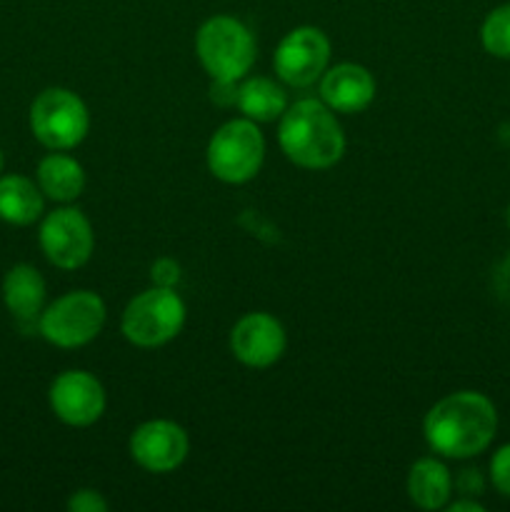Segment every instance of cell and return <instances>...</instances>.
<instances>
[{
  "instance_id": "cell-1",
  "label": "cell",
  "mask_w": 510,
  "mask_h": 512,
  "mask_svg": "<svg viewBox=\"0 0 510 512\" xmlns=\"http://www.w3.org/2000/svg\"><path fill=\"white\" fill-rule=\"evenodd\" d=\"M425 440L430 450L450 460H468L485 453L498 433L493 400L475 390L445 395L425 415Z\"/></svg>"
},
{
  "instance_id": "cell-2",
  "label": "cell",
  "mask_w": 510,
  "mask_h": 512,
  "mask_svg": "<svg viewBox=\"0 0 510 512\" xmlns=\"http://www.w3.org/2000/svg\"><path fill=\"white\" fill-rule=\"evenodd\" d=\"M278 143L285 158L305 170L333 168L345 153V135L338 118L325 103L295 100L280 115Z\"/></svg>"
},
{
  "instance_id": "cell-3",
  "label": "cell",
  "mask_w": 510,
  "mask_h": 512,
  "mask_svg": "<svg viewBox=\"0 0 510 512\" xmlns=\"http://www.w3.org/2000/svg\"><path fill=\"white\" fill-rule=\"evenodd\" d=\"M195 53L210 78L238 83L255 63V40L248 25L233 15H213L195 35Z\"/></svg>"
},
{
  "instance_id": "cell-4",
  "label": "cell",
  "mask_w": 510,
  "mask_h": 512,
  "mask_svg": "<svg viewBox=\"0 0 510 512\" xmlns=\"http://www.w3.org/2000/svg\"><path fill=\"white\" fill-rule=\"evenodd\" d=\"M185 303L175 288H150L133 298L125 308L120 328L138 348H160L183 330Z\"/></svg>"
},
{
  "instance_id": "cell-5",
  "label": "cell",
  "mask_w": 510,
  "mask_h": 512,
  "mask_svg": "<svg viewBox=\"0 0 510 512\" xmlns=\"http://www.w3.org/2000/svg\"><path fill=\"white\" fill-rule=\"evenodd\" d=\"M265 158V140L258 123L238 118L215 130L208 143V168L218 180L230 185L248 183L258 175Z\"/></svg>"
},
{
  "instance_id": "cell-6",
  "label": "cell",
  "mask_w": 510,
  "mask_h": 512,
  "mask_svg": "<svg viewBox=\"0 0 510 512\" xmlns=\"http://www.w3.org/2000/svg\"><path fill=\"white\" fill-rule=\"evenodd\" d=\"M30 130L48 150H73L90 130L83 100L65 88H48L30 105Z\"/></svg>"
},
{
  "instance_id": "cell-7",
  "label": "cell",
  "mask_w": 510,
  "mask_h": 512,
  "mask_svg": "<svg viewBox=\"0 0 510 512\" xmlns=\"http://www.w3.org/2000/svg\"><path fill=\"white\" fill-rule=\"evenodd\" d=\"M105 325V303L90 290H73L40 313L38 330L50 345L83 348L100 335Z\"/></svg>"
},
{
  "instance_id": "cell-8",
  "label": "cell",
  "mask_w": 510,
  "mask_h": 512,
  "mask_svg": "<svg viewBox=\"0 0 510 512\" xmlns=\"http://www.w3.org/2000/svg\"><path fill=\"white\" fill-rule=\"evenodd\" d=\"M330 60V40L313 25L293 28L278 43L273 55L275 73L283 83L293 88H308L315 80L323 78Z\"/></svg>"
},
{
  "instance_id": "cell-9",
  "label": "cell",
  "mask_w": 510,
  "mask_h": 512,
  "mask_svg": "<svg viewBox=\"0 0 510 512\" xmlns=\"http://www.w3.org/2000/svg\"><path fill=\"white\" fill-rule=\"evenodd\" d=\"M38 240L45 258L63 270L83 268L95 245L90 220L75 208H58L45 215Z\"/></svg>"
},
{
  "instance_id": "cell-10",
  "label": "cell",
  "mask_w": 510,
  "mask_h": 512,
  "mask_svg": "<svg viewBox=\"0 0 510 512\" xmlns=\"http://www.w3.org/2000/svg\"><path fill=\"white\" fill-rule=\"evenodd\" d=\"M50 408L55 418L73 428H88L105 410V390L83 370H65L50 385Z\"/></svg>"
},
{
  "instance_id": "cell-11",
  "label": "cell",
  "mask_w": 510,
  "mask_h": 512,
  "mask_svg": "<svg viewBox=\"0 0 510 512\" xmlns=\"http://www.w3.org/2000/svg\"><path fill=\"white\" fill-rule=\"evenodd\" d=\"M188 435L173 420H150L130 438V455L148 473H173L188 458Z\"/></svg>"
},
{
  "instance_id": "cell-12",
  "label": "cell",
  "mask_w": 510,
  "mask_h": 512,
  "mask_svg": "<svg viewBox=\"0 0 510 512\" xmlns=\"http://www.w3.org/2000/svg\"><path fill=\"white\" fill-rule=\"evenodd\" d=\"M285 330L268 313H248L230 330V350L248 368H270L285 353Z\"/></svg>"
},
{
  "instance_id": "cell-13",
  "label": "cell",
  "mask_w": 510,
  "mask_h": 512,
  "mask_svg": "<svg viewBox=\"0 0 510 512\" xmlns=\"http://www.w3.org/2000/svg\"><path fill=\"white\" fill-rule=\"evenodd\" d=\"M320 98L333 113H363L375 100V80L358 63H340L320 78Z\"/></svg>"
},
{
  "instance_id": "cell-14",
  "label": "cell",
  "mask_w": 510,
  "mask_h": 512,
  "mask_svg": "<svg viewBox=\"0 0 510 512\" xmlns=\"http://www.w3.org/2000/svg\"><path fill=\"white\" fill-rule=\"evenodd\" d=\"M5 308L20 323H38L45 303V280L33 265H13L3 278Z\"/></svg>"
},
{
  "instance_id": "cell-15",
  "label": "cell",
  "mask_w": 510,
  "mask_h": 512,
  "mask_svg": "<svg viewBox=\"0 0 510 512\" xmlns=\"http://www.w3.org/2000/svg\"><path fill=\"white\" fill-rule=\"evenodd\" d=\"M453 493V475L440 460L420 458L408 473V495L418 508L440 510Z\"/></svg>"
},
{
  "instance_id": "cell-16",
  "label": "cell",
  "mask_w": 510,
  "mask_h": 512,
  "mask_svg": "<svg viewBox=\"0 0 510 512\" xmlns=\"http://www.w3.org/2000/svg\"><path fill=\"white\" fill-rule=\"evenodd\" d=\"M43 190L23 175H0V220L30 225L43 215Z\"/></svg>"
},
{
  "instance_id": "cell-17",
  "label": "cell",
  "mask_w": 510,
  "mask_h": 512,
  "mask_svg": "<svg viewBox=\"0 0 510 512\" xmlns=\"http://www.w3.org/2000/svg\"><path fill=\"white\" fill-rule=\"evenodd\" d=\"M38 185L45 198L55 203H70L85 188L83 165L63 153H50L38 165Z\"/></svg>"
},
{
  "instance_id": "cell-18",
  "label": "cell",
  "mask_w": 510,
  "mask_h": 512,
  "mask_svg": "<svg viewBox=\"0 0 510 512\" xmlns=\"http://www.w3.org/2000/svg\"><path fill=\"white\" fill-rule=\"evenodd\" d=\"M235 105L245 118L255 120V123H273L280 120V115L288 108V98L280 85H275L270 78H248L238 88V98Z\"/></svg>"
},
{
  "instance_id": "cell-19",
  "label": "cell",
  "mask_w": 510,
  "mask_h": 512,
  "mask_svg": "<svg viewBox=\"0 0 510 512\" xmlns=\"http://www.w3.org/2000/svg\"><path fill=\"white\" fill-rule=\"evenodd\" d=\"M480 43L493 58L510 60V3L498 5L480 25Z\"/></svg>"
},
{
  "instance_id": "cell-20",
  "label": "cell",
  "mask_w": 510,
  "mask_h": 512,
  "mask_svg": "<svg viewBox=\"0 0 510 512\" xmlns=\"http://www.w3.org/2000/svg\"><path fill=\"white\" fill-rule=\"evenodd\" d=\"M490 485L498 490L503 498H510V443L500 445L490 458Z\"/></svg>"
},
{
  "instance_id": "cell-21",
  "label": "cell",
  "mask_w": 510,
  "mask_h": 512,
  "mask_svg": "<svg viewBox=\"0 0 510 512\" xmlns=\"http://www.w3.org/2000/svg\"><path fill=\"white\" fill-rule=\"evenodd\" d=\"M68 510L70 512H105L108 510V503H105V498L98 493V490L85 488L70 495Z\"/></svg>"
},
{
  "instance_id": "cell-22",
  "label": "cell",
  "mask_w": 510,
  "mask_h": 512,
  "mask_svg": "<svg viewBox=\"0 0 510 512\" xmlns=\"http://www.w3.org/2000/svg\"><path fill=\"white\" fill-rule=\"evenodd\" d=\"M150 278L158 288H175L180 280V265L173 258L155 260L153 268H150Z\"/></svg>"
},
{
  "instance_id": "cell-23",
  "label": "cell",
  "mask_w": 510,
  "mask_h": 512,
  "mask_svg": "<svg viewBox=\"0 0 510 512\" xmlns=\"http://www.w3.org/2000/svg\"><path fill=\"white\" fill-rule=\"evenodd\" d=\"M455 488L460 490L463 498H475V495H483L485 478L480 475V470H463V473L458 475V480H455Z\"/></svg>"
},
{
  "instance_id": "cell-24",
  "label": "cell",
  "mask_w": 510,
  "mask_h": 512,
  "mask_svg": "<svg viewBox=\"0 0 510 512\" xmlns=\"http://www.w3.org/2000/svg\"><path fill=\"white\" fill-rule=\"evenodd\" d=\"M493 290L498 295V300H503L505 305H510V253L495 265L493 270Z\"/></svg>"
},
{
  "instance_id": "cell-25",
  "label": "cell",
  "mask_w": 510,
  "mask_h": 512,
  "mask_svg": "<svg viewBox=\"0 0 510 512\" xmlns=\"http://www.w3.org/2000/svg\"><path fill=\"white\" fill-rule=\"evenodd\" d=\"M448 510H450V512H485L483 505H480L475 498L455 500V503L448 505Z\"/></svg>"
},
{
  "instance_id": "cell-26",
  "label": "cell",
  "mask_w": 510,
  "mask_h": 512,
  "mask_svg": "<svg viewBox=\"0 0 510 512\" xmlns=\"http://www.w3.org/2000/svg\"><path fill=\"white\" fill-rule=\"evenodd\" d=\"M505 223H508V230H510V205H508V210H505Z\"/></svg>"
},
{
  "instance_id": "cell-27",
  "label": "cell",
  "mask_w": 510,
  "mask_h": 512,
  "mask_svg": "<svg viewBox=\"0 0 510 512\" xmlns=\"http://www.w3.org/2000/svg\"><path fill=\"white\" fill-rule=\"evenodd\" d=\"M3 163H5V160H3V150H0V173H3Z\"/></svg>"
}]
</instances>
